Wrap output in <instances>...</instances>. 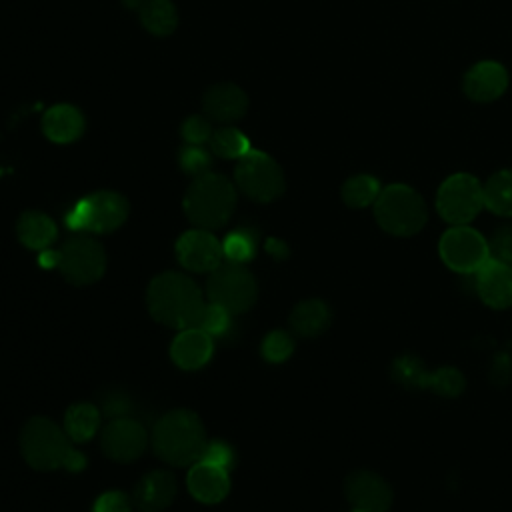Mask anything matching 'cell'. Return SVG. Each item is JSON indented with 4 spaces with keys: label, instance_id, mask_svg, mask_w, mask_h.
<instances>
[{
    "label": "cell",
    "instance_id": "6da1fadb",
    "mask_svg": "<svg viewBox=\"0 0 512 512\" xmlns=\"http://www.w3.org/2000/svg\"><path fill=\"white\" fill-rule=\"evenodd\" d=\"M146 302L156 322L178 330L198 326L206 308L198 284L180 272L154 276L146 290Z\"/></svg>",
    "mask_w": 512,
    "mask_h": 512
},
{
    "label": "cell",
    "instance_id": "7a4b0ae2",
    "mask_svg": "<svg viewBox=\"0 0 512 512\" xmlns=\"http://www.w3.org/2000/svg\"><path fill=\"white\" fill-rule=\"evenodd\" d=\"M20 448L24 460L36 470L64 468L68 472H80L86 466L84 454L72 446L64 428L48 418L38 416L26 422L20 434Z\"/></svg>",
    "mask_w": 512,
    "mask_h": 512
},
{
    "label": "cell",
    "instance_id": "3957f363",
    "mask_svg": "<svg viewBox=\"0 0 512 512\" xmlns=\"http://www.w3.org/2000/svg\"><path fill=\"white\" fill-rule=\"evenodd\" d=\"M208 440L198 414L186 408L166 412L154 426L152 448L172 466H190L204 454Z\"/></svg>",
    "mask_w": 512,
    "mask_h": 512
},
{
    "label": "cell",
    "instance_id": "277c9868",
    "mask_svg": "<svg viewBox=\"0 0 512 512\" xmlns=\"http://www.w3.org/2000/svg\"><path fill=\"white\" fill-rule=\"evenodd\" d=\"M236 204V190L226 176L206 172L196 176L184 196L188 220L204 230H216L228 222Z\"/></svg>",
    "mask_w": 512,
    "mask_h": 512
},
{
    "label": "cell",
    "instance_id": "5b68a950",
    "mask_svg": "<svg viewBox=\"0 0 512 512\" xmlns=\"http://www.w3.org/2000/svg\"><path fill=\"white\" fill-rule=\"evenodd\" d=\"M378 226L392 236H412L422 230L428 218L422 196L406 184H390L380 190L374 202Z\"/></svg>",
    "mask_w": 512,
    "mask_h": 512
},
{
    "label": "cell",
    "instance_id": "8992f818",
    "mask_svg": "<svg viewBox=\"0 0 512 512\" xmlns=\"http://www.w3.org/2000/svg\"><path fill=\"white\" fill-rule=\"evenodd\" d=\"M206 296L208 302L222 306L230 314H242L256 302L258 286L246 266L228 262L210 272L206 282Z\"/></svg>",
    "mask_w": 512,
    "mask_h": 512
},
{
    "label": "cell",
    "instance_id": "52a82bcc",
    "mask_svg": "<svg viewBox=\"0 0 512 512\" xmlns=\"http://www.w3.org/2000/svg\"><path fill=\"white\" fill-rule=\"evenodd\" d=\"M126 218H128L126 198L118 192L102 190L76 202L66 216V224L72 230L106 234L120 228Z\"/></svg>",
    "mask_w": 512,
    "mask_h": 512
},
{
    "label": "cell",
    "instance_id": "ba28073f",
    "mask_svg": "<svg viewBox=\"0 0 512 512\" xmlns=\"http://www.w3.org/2000/svg\"><path fill=\"white\" fill-rule=\"evenodd\" d=\"M234 180L256 202H272L284 192V174L274 158L260 150H248L238 158Z\"/></svg>",
    "mask_w": 512,
    "mask_h": 512
},
{
    "label": "cell",
    "instance_id": "9c48e42d",
    "mask_svg": "<svg viewBox=\"0 0 512 512\" xmlns=\"http://www.w3.org/2000/svg\"><path fill=\"white\" fill-rule=\"evenodd\" d=\"M482 208V184L472 174H452L440 184L436 194V210L442 220L454 226H464L474 220Z\"/></svg>",
    "mask_w": 512,
    "mask_h": 512
},
{
    "label": "cell",
    "instance_id": "30bf717a",
    "mask_svg": "<svg viewBox=\"0 0 512 512\" xmlns=\"http://www.w3.org/2000/svg\"><path fill=\"white\" fill-rule=\"evenodd\" d=\"M58 270L72 284H92L106 270V252L94 238L74 236L58 250Z\"/></svg>",
    "mask_w": 512,
    "mask_h": 512
},
{
    "label": "cell",
    "instance_id": "8fae6325",
    "mask_svg": "<svg viewBox=\"0 0 512 512\" xmlns=\"http://www.w3.org/2000/svg\"><path fill=\"white\" fill-rule=\"evenodd\" d=\"M438 252L448 268L462 274H476L490 258L488 240L466 224L446 230L440 238Z\"/></svg>",
    "mask_w": 512,
    "mask_h": 512
},
{
    "label": "cell",
    "instance_id": "7c38bea8",
    "mask_svg": "<svg viewBox=\"0 0 512 512\" xmlns=\"http://www.w3.org/2000/svg\"><path fill=\"white\" fill-rule=\"evenodd\" d=\"M102 450L110 460L132 462L142 456L148 444L146 428L128 416H118L102 430Z\"/></svg>",
    "mask_w": 512,
    "mask_h": 512
},
{
    "label": "cell",
    "instance_id": "4fadbf2b",
    "mask_svg": "<svg viewBox=\"0 0 512 512\" xmlns=\"http://www.w3.org/2000/svg\"><path fill=\"white\" fill-rule=\"evenodd\" d=\"M176 258L186 270L212 272L222 264V242L210 230H188L176 242Z\"/></svg>",
    "mask_w": 512,
    "mask_h": 512
},
{
    "label": "cell",
    "instance_id": "5bb4252c",
    "mask_svg": "<svg viewBox=\"0 0 512 512\" xmlns=\"http://www.w3.org/2000/svg\"><path fill=\"white\" fill-rule=\"evenodd\" d=\"M348 502L364 512H388L392 506L390 484L370 470H356L344 482Z\"/></svg>",
    "mask_w": 512,
    "mask_h": 512
},
{
    "label": "cell",
    "instance_id": "9a60e30c",
    "mask_svg": "<svg viewBox=\"0 0 512 512\" xmlns=\"http://www.w3.org/2000/svg\"><path fill=\"white\" fill-rule=\"evenodd\" d=\"M476 290L490 308L502 310L512 306V266L488 258L476 272Z\"/></svg>",
    "mask_w": 512,
    "mask_h": 512
},
{
    "label": "cell",
    "instance_id": "2e32d148",
    "mask_svg": "<svg viewBox=\"0 0 512 512\" xmlns=\"http://www.w3.org/2000/svg\"><path fill=\"white\" fill-rule=\"evenodd\" d=\"M508 88V74L502 64L484 60L474 64L464 76V92L474 102H492Z\"/></svg>",
    "mask_w": 512,
    "mask_h": 512
},
{
    "label": "cell",
    "instance_id": "e0dca14e",
    "mask_svg": "<svg viewBox=\"0 0 512 512\" xmlns=\"http://www.w3.org/2000/svg\"><path fill=\"white\" fill-rule=\"evenodd\" d=\"M186 484L190 494L204 504H216L224 500L230 490L228 470L204 460H198L192 464Z\"/></svg>",
    "mask_w": 512,
    "mask_h": 512
},
{
    "label": "cell",
    "instance_id": "ac0fdd59",
    "mask_svg": "<svg viewBox=\"0 0 512 512\" xmlns=\"http://www.w3.org/2000/svg\"><path fill=\"white\" fill-rule=\"evenodd\" d=\"M212 348V336L194 326L178 332V336L172 340L170 356L182 370H198L210 360Z\"/></svg>",
    "mask_w": 512,
    "mask_h": 512
},
{
    "label": "cell",
    "instance_id": "d6986e66",
    "mask_svg": "<svg viewBox=\"0 0 512 512\" xmlns=\"http://www.w3.org/2000/svg\"><path fill=\"white\" fill-rule=\"evenodd\" d=\"M176 496V478L166 470H154L142 476L134 490V502L142 512H160Z\"/></svg>",
    "mask_w": 512,
    "mask_h": 512
},
{
    "label": "cell",
    "instance_id": "ffe728a7",
    "mask_svg": "<svg viewBox=\"0 0 512 512\" xmlns=\"http://www.w3.org/2000/svg\"><path fill=\"white\" fill-rule=\"evenodd\" d=\"M248 108L246 94L230 82L212 86L204 96V112L218 122H232L244 116Z\"/></svg>",
    "mask_w": 512,
    "mask_h": 512
},
{
    "label": "cell",
    "instance_id": "44dd1931",
    "mask_svg": "<svg viewBox=\"0 0 512 512\" xmlns=\"http://www.w3.org/2000/svg\"><path fill=\"white\" fill-rule=\"evenodd\" d=\"M42 128L44 134L58 144H68L80 138L84 130V116L80 114L78 108L70 104H58L52 106L44 118H42Z\"/></svg>",
    "mask_w": 512,
    "mask_h": 512
},
{
    "label": "cell",
    "instance_id": "7402d4cb",
    "mask_svg": "<svg viewBox=\"0 0 512 512\" xmlns=\"http://www.w3.org/2000/svg\"><path fill=\"white\" fill-rule=\"evenodd\" d=\"M16 234L26 248L42 252L48 250V246L56 240V224L44 212L30 210L18 218Z\"/></svg>",
    "mask_w": 512,
    "mask_h": 512
},
{
    "label": "cell",
    "instance_id": "603a6c76",
    "mask_svg": "<svg viewBox=\"0 0 512 512\" xmlns=\"http://www.w3.org/2000/svg\"><path fill=\"white\" fill-rule=\"evenodd\" d=\"M330 318L332 314L328 304L318 298H310L296 304V308L290 314V326L296 334L304 338H314L330 326Z\"/></svg>",
    "mask_w": 512,
    "mask_h": 512
},
{
    "label": "cell",
    "instance_id": "cb8c5ba5",
    "mask_svg": "<svg viewBox=\"0 0 512 512\" xmlns=\"http://www.w3.org/2000/svg\"><path fill=\"white\" fill-rule=\"evenodd\" d=\"M138 14L144 28L156 36H168L178 24V12L170 0H142Z\"/></svg>",
    "mask_w": 512,
    "mask_h": 512
},
{
    "label": "cell",
    "instance_id": "d4e9b609",
    "mask_svg": "<svg viewBox=\"0 0 512 512\" xmlns=\"http://www.w3.org/2000/svg\"><path fill=\"white\" fill-rule=\"evenodd\" d=\"M100 426V410L94 404L80 402L66 410L64 414V432L72 442L90 440Z\"/></svg>",
    "mask_w": 512,
    "mask_h": 512
},
{
    "label": "cell",
    "instance_id": "484cf974",
    "mask_svg": "<svg viewBox=\"0 0 512 512\" xmlns=\"http://www.w3.org/2000/svg\"><path fill=\"white\" fill-rule=\"evenodd\" d=\"M484 206L498 216H512V168L492 174L482 186Z\"/></svg>",
    "mask_w": 512,
    "mask_h": 512
},
{
    "label": "cell",
    "instance_id": "4316f807",
    "mask_svg": "<svg viewBox=\"0 0 512 512\" xmlns=\"http://www.w3.org/2000/svg\"><path fill=\"white\" fill-rule=\"evenodd\" d=\"M380 190V182L374 176L356 174L342 184V200L350 208H366L376 202Z\"/></svg>",
    "mask_w": 512,
    "mask_h": 512
},
{
    "label": "cell",
    "instance_id": "83f0119b",
    "mask_svg": "<svg viewBox=\"0 0 512 512\" xmlns=\"http://www.w3.org/2000/svg\"><path fill=\"white\" fill-rule=\"evenodd\" d=\"M210 148L220 158H242L250 150L248 138L236 128H218L210 136Z\"/></svg>",
    "mask_w": 512,
    "mask_h": 512
},
{
    "label": "cell",
    "instance_id": "f1b7e54d",
    "mask_svg": "<svg viewBox=\"0 0 512 512\" xmlns=\"http://www.w3.org/2000/svg\"><path fill=\"white\" fill-rule=\"evenodd\" d=\"M430 374L416 356H400L392 364V376L406 388H428Z\"/></svg>",
    "mask_w": 512,
    "mask_h": 512
},
{
    "label": "cell",
    "instance_id": "f546056e",
    "mask_svg": "<svg viewBox=\"0 0 512 512\" xmlns=\"http://www.w3.org/2000/svg\"><path fill=\"white\" fill-rule=\"evenodd\" d=\"M254 248H256V242L248 230H234L222 242L224 258H228V262H238V264H244L246 260H250L254 256Z\"/></svg>",
    "mask_w": 512,
    "mask_h": 512
},
{
    "label": "cell",
    "instance_id": "4dcf8cb0",
    "mask_svg": "<svg viewBox=\"0 0 512 512\" xmlns=\"http://www.w3.org/2000/svg\"><path fill=\"white\" fill-rule=\"evenodd\" d=\"M292 352H294V340L284 330H272L262 340V356L268 362H274V364L284 362V360L290 358Z\"/></svg>",
    "mask_w": 512,
    "mask_h": 512
},
{
    "label": "cell",
    "instance_id": "1f68e13d",
    "mask_svg": "<svg viewBox=\"0 0 512 512\" xmlns=\"http://www.w3.org/2000/svg\"><path fill=\"white\" fill-rule=\"evenodd\" d=\"M464 386H466L464 376L452 366L434 370L430 374V382H428V388H432L440 396H458L464 390Z\"/></svg>",
    "mask_w": 512,
    "mask_h": 512
},
{
    "label": "cell",
    "instance_id": "d6a6232c",
    "mask_svg": "<svg viewBox=\"0 0 512 512\" xmlns=\"http://www.w3.org/2000/svg\"><path fill=\"white\" fill-rule=\"evenodd\" d=\"M180 166L190 176H202L210 168V154L202 148V144H186L180 150Z\"/></svg>",
    "mask_w": 512,
    "mask_h": 512
},
{
    "label": "cell",
    "instance_id": "836d02e7",
    "mask_svg": "<svg viewBox=\"0 0 512 512\" xmlns=\"http://www.w3.org/2000/svg\"><path fill=\"white\" fill-rule=\"evenodd\" d=\"M230 316L232 314L228 310H224L222 306L208 302L206 308H204V314L200 318L198 328H202L210 336H222L230 326Z\"/></svg>",
    "mask_w": 512,
    "mask_h": 512
},
{
    "label": "cell",
    "instance_id": "e575fe53",
    "mask_svg": "<svg viewBox=\"0 0 512 512\" xmlns=\"http://www.w3.org/2000/svg\"><path fill=\"white\" fill-rule=\"evenodd\" d=\"M488 254L492 260L512 266V226H500L488 240Z\"/></svg>",
    "mask_w": 512,
    "mask_h": 512
},
{
    "label": "cell",
    "instance_id": "d590c367",
    "mask_svg": "<svg viewBox=\"0 0 512 512\" xmlns=\"http://www.w3.org/2000/svg\"><path fill=\"white\" fill-rule=\"evenodd\" d=\"M182 136L188 144H204L210 140L212 136V128L210 122L202 116H190L184 124H182Z\"/></svg>",
    "mask_w": 512,
    "mask_h": 512
},
{
    "label": "cell",
    "instance_id": "8d00e7d4",
    "mask_svg": "<svg viewBox=\"0 0 512 512\" xmlns=\"http://www.w3.org/2000/svg\"><path fill=\"white\" fill-rule=\"evenodd\" d=\"M132 504L124 492H104L94 502V512H130Z\"/></svg>",
    "mask_w": 512,
    "mask_h": 512
},
{
    "label": "cell",
    "instance_id": "74e56055",
    "mask_svg": "<svg viewBox=\"0 0 512 512\" xmlns=\"http://www.w3.org/2000/svg\"><path fill=\"white\" fill-rule=\"evenodd\" d=\"M200 460L222 466V468L228 470V466L232 464V450L224 442H208Z\"/></svg>",
    "mask_w": 512,
    "mask_h": 512
},
{
    "label": "cell",
    "instance_id": "f35d334b",
    "mask_svg": "<svg viewBox=\"0 0 512 512\" xmlns=\"http://www.w3.org/2000/svg\"><path fill=\"white\" fill-rule=\"evenodd\" d=\"M352 512H364V510H358V508H354V510H352Z\"/></svg>",
    "mask_w": 512,
    "mask_h": 512
},
{
    "label": "cell",
    "instance_id": "ab89813d",
    "mask_svg": "<svg viewBox=\"0 0 512 512\" xmlns=\"http://www.w3.org/2000/svg\"><path fill=\"white\" fill-rule=\"evenodd\" d=\"M136 2H138V0H136Z\"/></svg>",
    "mask_w": 512,
    "mask_h": 512
}]
</instances>
